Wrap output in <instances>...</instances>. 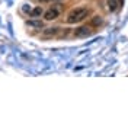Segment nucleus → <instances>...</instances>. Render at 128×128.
Here are the masks:
<instances>
[{
	"mask_svg": "<svg viewBox=\"0 0 128 128\" xmlns=\"http://www.w3.org/2000/svg\"><path fill=\"white\" fill-rule=\"evenodd\" d=\"M89 15V9L88 8H77L72 10L68 16H67V22L68 24H76V22H80V20H83L86 16Z\"/></svg>",
	"mask_w": 128,
	"mask_h": 128,
	"instance_id": "obj_1",
	"label": "nucleus"
},
{
	"mask_svg": "<svg viewBox=\"0 0 128 128\" xmlns=\"http://www.w3.org/2000/svg\"><path fill=\"white\" fill-rule=\"evenodd\" d=\"M60 4H57V6H52L51 9H48L47 12H45V15H44V18H45V20H54V19H57L58 18V15H60Z\"/></svg>",
	"mask_w": 128,
	"mask_h": 128,
	"instance_id": "obj_2",
	"label": "nucleus"
},
{
	"mask_svg": "<svg viewBox=\"0 0 128 128\" xmlns=\"http://www.w3.org/2000/svg\"><path fill=\"white\" fill-rule=\"evenodd\" d=\"M92 34L93 32H92L90 28H88V26H80V28H77L74 31V36H77V38H88Z\"/></svg>",
	"mask_w": 128,
	"mask_h": 128,
	"instance_id": "obj_3",
	"label": "nucleus"
},
{
	"mask_svg": "<svg viewBox=\"0 0 128 128\" xmlns=\"http://www.w3.org/2000/svg\"><path fill=\"white\" fill-rule=\"evenodd\" d=\"M29 13H31L32 18H40V16L42 15V13H44V10H42V8H41V6H38V8L32 9V10L29 12Z\"/></svg>",
	"mask_w": 128,
	"mask_h": 128,
	"instance_id": "obj_4",
	"label": "nucleus"
},
{
	"mask_svg": "<svg viewBox=\"0 0 128 128\" xmlns=\"http://www.w3.org/2000/svg\"><path fill=\"white\" fill-rule=\"evenodd\" d=\"M106 3H108V9H109L111 12H115V10L118 9V2H116V0H108Z\"/></svg>",
	"mask_w": 128,
	"mask_h": 128,
	"instance_id": "obj_5",
	"label": "nucleus"
},
{
	"mask_svg": "<svg viewBox=\"0 0 128 128\" xmlns=\"http://www.w3.org/2000/svg\"><path fill=\"white\" fill-rule=\"evenodd\" d=\"M28 25L32 26V28H36V29H41V28L44 26V24H42L41 20H28Z\"/></svg>",
	"mask_w": 128,
	"mask_h": 128,
	"instance_id": "obj_6",
	"label": "nucleus"
},
{
	"mask_svg": "<svg viewBox=\"0 0 128 128\" xmlns=\"http://www.w3.org/2000/svg\"><path fill=\"white\" fill-rule=\"evenodd\" d=\"M57 32H58V28H48L44 31V35L45 36H50V35H56Z\"/></svg>",
	"mask_w": 128,
	"mask_h": 128,
	"instance_id": "obj_7",
	"label": "nucleus"
},
{
	"mask_svg": "<svg viewBox=\"0 0 128 128\" xmlns=\"http://www.w3.org/2000/svg\"><path fill=\"white\" fill-rule=\"evenodd\" d=\"M104 22V19L100 18V16H95L93 19H92V25H95V26H98V25H100Z\"/></svg>",
	"mask_w": 128,
	"mask_h": 128,
	"instance_id": "obj_8",
	"label": "nucleus"
},
{
	"mask_svg": "<svg viewBox=\"0 0 128 128\" xmlns=\"http://www.w3.org/2000/svg\"><path fill=\"white\" fill-rule=\"evenodd\" d=\"M38 2H41V3H47V2H52V0H38Z\"/></svg>",
	"mask_w": 128,
	"mask_h": 128,
	"instance_id": "obj_9",
	"label": "nucleus"
},
{
	"mask_svg": "<svg viewBox=\"0 0 128 128\" xmlns=\"http://www.w3.org/2000/svg\"><path fill=\"white\" fill-rule=\"evenodd\" d=\"M52 2H54V0H52Z\"/></svg>",
	"mask_w": 128,
	"mask_h": 128,
	"instance_id": "obj_10",
	"label": "nucleus"
}]
</instances>
